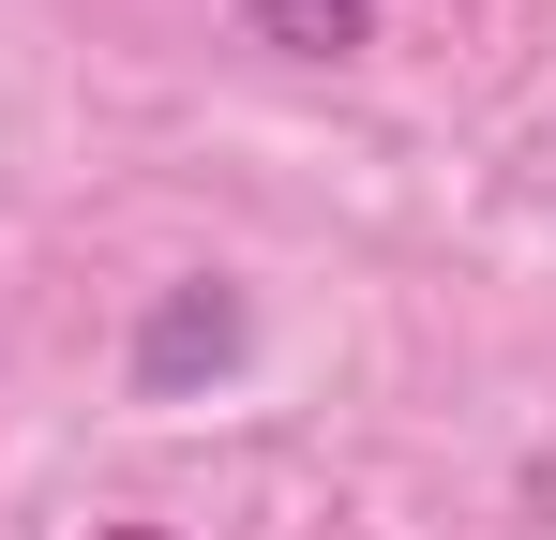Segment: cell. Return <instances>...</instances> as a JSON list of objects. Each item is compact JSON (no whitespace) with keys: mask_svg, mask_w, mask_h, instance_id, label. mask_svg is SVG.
Segmentation results:
<instances>
[{"mask_svg":"<svg viewBox=\"0 0 556 540\" xmlns=\"http://www.w3.org/2000/svg\"><path fill=\"white\" fill-rule=\"evenodd\" d=\"M121 540H166V526H121Z\"/></svg>","mask_w":556,"mask_h":540,"instance_id":"cell-3","label":"cell"},{"mask_svg":"<svg viewBox=\"0 0 556 540\" xmlns=\"http://www.w3.org/2000/svg\"><path fill=\"white\" fill-rule=\"evenodd\" d=\"M256 15V46H286V61H346L362 46V0H241Z\"/></svg>","mask_w":556,"mask_h":540,"instance_id":"cell-2","label":"cell"},{"mask_svg":"<svg viewBox=\"0 0 556 540\" xmlns=\"http://www.w3.org/2000/svg\"><path fill=\"white\" fill-rule=\"evenodd\" d=\"M226 360H241V300H226V285H166L151 331H136V390H195V375H226Z\"/></svg>","mask_w":556,"mask_h":540,"instance_id":"cell-1","label":"cell"}]
</instances>
